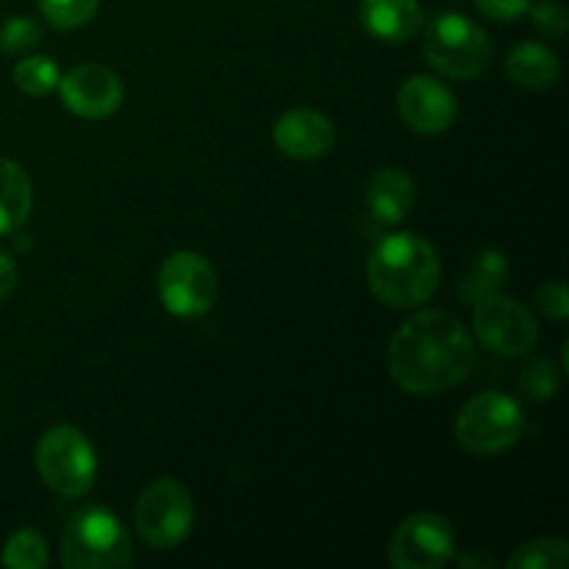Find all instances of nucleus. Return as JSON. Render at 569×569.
Here are the masks:
<instances>
[{
  "label": "nucleus",
  "instance_id": "nucleus-12",
  "mask_svg": "<svg viewBox=\"0 0 569 569\" xmlns=\"http://www.w3.org/2000/svg\"><path fill=\"white\" fill-rule=\"evenodd\" d=\"M398 109L406 126L417 133H426V137L445 133L459 114L453 92L431 76H411L400 87Z\"/></svg>",
  "mask_w": 569,
  "mask_h": 569
},
{
  "label": "nucleus",
  "instance_id": "nucleus-1",
  "mask_svg": "<svg viewBox=\"0 0 569 569\" xmlns=\"http://www.w3.org/2000/svg\"><path fill=\"white\" fill-rule=\"evenodd\" d=\"M472 365L476 345L450 311H417L389 339V376L409 395L448 392L470 376Z\"/></svg>",
  "mask_w": 569,
  "mask_h": 569
},
{
  "label": "nucleus",
  "instance_id": "nucleus-17",
  "mask_svg": "<svg viewBox=\"0 0 569 569\" xmlns=\"http://www.w3.org/2000/svg\"><path fill=\"white\" fill-rule=\"evenodd\" d=\"M33 206V187L22 164L0 159V237L20 231Z\"/></svg>",
  "mask_w": 569,
  "mask_h": 569
},
{
  "label": "nucleus",
  "instance_id": "nucleus-10",
  "mask_svg": "<svg viewBox=\"0 0 569 569\" xmlns=\"http://www.w3.org/2000/svg\"><path fill=\"white\" fill-rule=\"evenodd\" d=\"M453 526L433 511L406 517L389 539V561L398 569H439L453 559Z\"/></svg>",
  "mask_w": 569,
  "mask_h": 569
},
{
  "label": "nucleus",
  "instance_id": "nucleus-16",
  "mask_svg": "<svg viewBox=\"0 0 569 569\" xmlns=\"http://www.w3.org/2000/svg\"><path fill=\"white\" fill-rule=\"evenodd\" d=\"M559 56L542 42H520L506 56V76L522 89H548L559 81Z\"/></svg>",
  "mask_w": 569,
  "mask_h": 569
},
{
  "label": "nucleus",
  "instance_id": "nucleus-7",
  "mask_svg": "<svg viewBox=\"0 0 569 569\" xmlns=\"http://www.w3.org/2000/svg\"><path fill=\"white\" fill-rule=\"evenodd\" d=\"M194 506L176 478H159L142 489L133 509V522L142 542L153 550H170L192 531Z\"/></svg>",
  "mask_w": 569,
  "mask_h": 569
},
{
  "label": "nucleus",
  "instance_id": "nucleus-24",
  "mask_svg": "<svg viewBox=\"0 0 569 569\" xmlns=\"http://www.w3.org/2000/svg\"><path fill=\"white\" fill-rule=\"evenodd\" d=\"M39 39H42V28L31 17H11L0 28V50L9 56L28 53L31 48H37Z\"/></svg>",
  "mask_w": 569,
  "mask_h": 569
},
{
  "label": "nucleus",
  "instance_id": "nucleus-9",
  "mask_svg": "<svg viewBox=\"0 0 569 569\" xmlns=\"http://www.w3.org/2000/svg\"><path fill=\"white\" fill-rule=\"evenodd\" d=\"M472 306H476L472 331L481 339L483 348L500 356H526L528 350L537 348L539 326L520 300L498 292Z\"/></svg>",
  "mask_w": 569,
  "mask_h": 569
},
{
  "label": "nucleus",
  "instance_id": "nucleus-3",
  "mask_svg": "<svg viewBox=\"0 0 569 569\" xmlns=\"http://www.w3.org/2000/svg\"><path fill=\"white\" fill-rule=\"evenodd\" d=\"M426 50L428 64L448 78H476L492 61V39L470 17L442 11L426 26Z\"/></svg>",
  "mask_w": 569,
  "mask_h": 569
},
{
  "label": "nucleus",
  "instance_id": "nucleus-18",
  "mask_svg": "<svg viewBox=\"0 0 569 569\" xmlns=\"http://www.w3.org/2000/svg\"><path fill=\"white\" fill-rule=\"evenodd\" d=\"M509 278V261L500 250H483L476 256V261L467 270L465 281H461V300L465 303H478V300L489 298V295H498L500 287Z\"/></svg>",
  "mask_w": 569,
  "mask_h": 569
},
{
  "label": "nucleus",
  "instance_id": "nucleus-15",
  "mask_svg": "<svg viewBox=\"0 0 569 569\" xmlns=\"http://www.w3.org/2000/svg\"><path fill=\"white\" fill-rule=\"evenodd\" d=\"M361 26L381 42H409L422 28V9L417 0H361Z\"/></svg>",
  "mask_w": 569,
  "mask_h": 569
},
{
  "label": "nucleus",
  "instance_id": "nucleus-20",
  "mask_svg": "<svg viewBox=\"0 0 569 569\" xmlns=\"http://www.w3.org/2000/svg\"><path fill=\"white\" fill-rule=\"evenodd\" d=\"M0 559L9 569H44L50 559L48 542L33 528H22V531L11 533Z\"/></svg>",
  "mask_w": 569,
  "mask_h": 569
},
{
  "label": "nucleus",
  "instance_id": "nucleus-28",
  "mask_svg": "<svg viewBox=\"0 0 569 569\" xmlns=\"http://www.w3.org/2000/svg\"><path fill=\"white\" fill-rule=\"evenodd\" d=\"M17 276H20V270H17L14 256H11L9 250L0 248V303H3L11 292H14Z\"/></svg>",
  "mask_w": 569,
  "mask_h": 569
},
{
  "label": "nucleus",
  "instance_id": "nucleus-8",
  "mask_svg": "<svg viewBox=\"0 0 569 569\" xmlns=\"http://www.w3.org/2000/svg\"><path fill=\"white\" fill-rule=\"evenodd\" d=\"M217 272L194 250H176L159 270V298L170 315L200 317L217 303Z\"/></svg>",
  "mask_w": 569,
  "mask_h": 569
},
{
  "label": "nucleus",
  "instance_id": "nucleus-11",
  "mask_svg": "<svg viewBox=\"0 0 569 569\" xmlns=\"http://www.w3.org/2000/svg\"><path fill=\"white\" fill-rule=\"evenodd\" d=\"M56 89L61 92L67 109L83 120H106L122 106V81L114 70L94 61L72 67L67 76L59 78Z\"/></svg>",
  "mask_w": 569,
  "mask_h": 569
},
{
  "label": "nucleus",
  "instance_id": "nucleus-23",
  "mask_svg": "<svg viewBox=\"0 0 569 569\" xmlns=\"http://www.w3.org/2000/svg\"><path fill=\"white\" fill-rule=\"evenodd\" d=\"M520 389L531 400H548L559 392V372L548 359H533L522 367Z\"/></svg>",
  "mask_w": 569,
  "mask_h": 569
},
{
  "label": "nucleus",
  "instance_id": "nucleus-14",
  "mask_svg": "<svg viewBox=\"0 0 569 569\" xmlns=\"http://www.w3.org/2000/svg\"><path fill=\"white\" fill-rule=\"evenodd\" d=\"M415 192L417 189L409 172L398 170V167H383V170L372 172L370 183H367V211L381 226H398L415 209Z\"/></svg>",
  "mask_w": 569,
  "mask_h": 569
},
{
  "label": "nucleus",
  "instance_id": "nucleus-26",
  "mask_svg": "<svg viewBox=\"0 0 569 569\" xmlns=\"http://www.w3.org/2000/svg\"><path fill=\"white\" fill-rule=\"evenodd\" d=\"M533 26L545 31L548 37H565L567 33V11L559 0H542L531 9Z\"/></svg>",
  "mask_w": 569,
  "mask_h": 569
},
{
  "label": "nucleus",
  "instance_id": "nucleus-19",
  "mask_svg": "<svg viewBox=\"0 0 569 569\" xmlns=\"http://www.w3.org/2000/svg\"><path fill=\"white\" fill-rule=\"evenodd\" d=\"M569 565V542L567 539L542 537L520 545L511 553L509 569H565Z\"/></svg>",
  "mask_w": 569,
  "mask_h": 569
},
{
  "label": "nucleus",
  "instance_id": "nucleus-21",
  "mask_svg": "<svg viewBox=\"0 0 569 569\" xmlns=\"http://www.w3.org/2000/svg\"><path fill=\"white\" fill-rule=\"evenodd\" d=\"M59 67L50 56H26L14 67V83L31 98H44L59 87Z\"/></svg>",
  "mask_w": 569,
  "mask_h": 569
},
{
  "label": "nucleus",
  "instance_id": "nucleus-2",
  "mask_svg": "<svg viewBox=\"0 0 569 569\" xmlns=\"http://www.w3.org/2000/svg\"><path fill=\"white\" fill-rule=\"evenodd\" d=\"M442 264L431 242L417 233H389L367 259V283L381 303L415 309L439 289Z\"/></svg>",
  "mask_w": 569,
  "mask_h": 569
},
{
  "label": "nucleus",
  "instance_id": "nucleus-5",
  "mask_svg": "<svg viewBox=\"0 0 569 569\" xmlns=\"http://www.w3.org/2000/svg\"><path fill=\"white\" fill-rule=\"evenodd\" d=\"M526 415L515 398L503 392H483L467 400L456 417V442L476 456H495L520 442Z\"/></svg>",
  "mask_w": 569,
  "mask_h": 569
},
{
  "label": "nucleus",
  "instance_id": "nucleus-13",
  "mask_svg": "<svg viewBox=\"0 0 569 569\" xmlns=\"http://www.w3.org/2000/svg\"><path fill=\"white\" fill-rule=\"evenodd\" d=\"M272 142L283 156L298 161L322 159L337 142L333 122L315 109H292L272 126Z\"/></svg>",
  "mask_w": 569,
  "mask_h": 569
},
{
  "label": "nucleus",
  "instance_id": "nucleus-27",
  "mask_svg": "<svg viewBox=\"0 0 569 569\" xmlns=\"http://www.w3.org/2000/svg\"><path fill=\"white\" fill-rule=\"evenodd\" d=\"M478 9L483 11L492 20H520L528 9H531V0H476Z\"/></svg>",
  "mask_w": 569,
  "mask_h": 569
},
{
  "label": "nucleus",
  "instance_id": "nucleus-6",
  "mask_svg": "<svg viewBox=\"0 0 569 569\" xmlns=\"http://www.w3.org/2000/svg\"><path fill=\"white\" fill-rule=\"evenodd\" d=\"M37 470L61 498H83L94 487L98 459L87 433L72 426H53L37 445Z\"/></svg>",
  "mask_w": 569,
  "mask_h": 569
},
{
  "label": "nucleus",
  "instance_id": "nucleus-4",
  "mask_svg": "<svg viewBox=\"0 0 569 569\" xmlns=\"http://www.w3.org/2000/svg\"><path fill=\"white\" fill-rule=\"evenodd\" d=\"M131 559V539L111 511L87 509L64 528L61 565L67 569H120Z\"/></svg>",
  "mask_w": 569,
  "mask_h": 569
},
{
  "label": "nucleus",
  "instance_id": "nucleus-25",
  "mask_svg": "<svg viewBox=\"0 0 569 569\" xmlns=\"http://www.w3.org/2000/svg\"><path fill=\"white\" fill-rule=\"evenodd\" d=\"M537 309L542 315L553 317V320H567L569 315V295L565 281H548L537 289V298H533Z\"/></svg>",
  "mask_w": 569,
  "mask_h": 569
},
{
  "label": "nucleus",
  "instance_id": "nucleus-22",
  "mask_svg": "<svg viewBox=\"0 0 569 569\" xmlns=\"http://www.w3.org/2000/svg\"><path fill=\"white\" fill-rule=\"evenodd\" d=\"M100 0H39V11L44 20L59 31H76L87 26L98 11Z\"/></svg>",
  "mask_w": 569,
  "mask_h": 569
}]
</instances>
